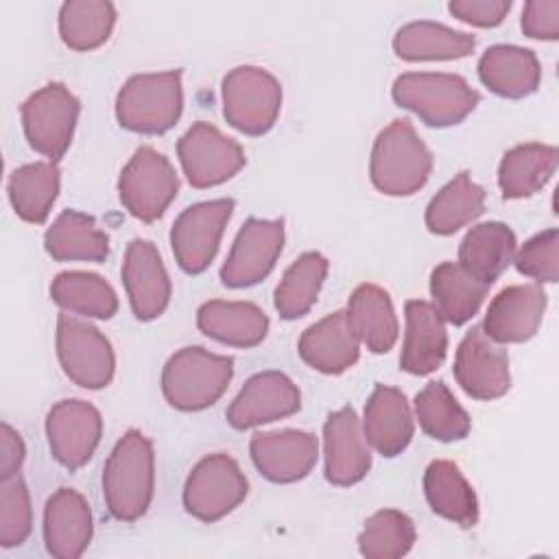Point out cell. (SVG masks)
I'll return each instance as SVG.
<instances>
[{"instance_id": "6da1fadb", "label": "cell", "mask_w": 559, "mask_h": 559, "mask_svg": "<svg viewBox=\"0 0 559 559\" xmlns=\"http://www.w3.org/2000/svg\"><path fill=\"white\" fill-rule=\"evenodd\" d=\"M155 456L140 430H127L114 445L103 469V496L109 513L120 522L142 518L153 500Z\"/></svg>"}, {"instance_id": "7a4b0ae2", "label": "cell", "mask_w": 559, "mask_h": 559, "mask_svg": "<svg viewBox=\"0 0 559 559\" xmlns=\"http://www.w3.org/2000/svg\"><path fill=\"white\" fill-rule=\"evenodd\" d=\"M432 155L411 120H393L373 142L369 175L373 186L391 197L417 192L430 177Z\"/></svg>"}, {"instance_id": "3957f363", "label": "cell", "mask_w": 559, "mask_h": 559, "mask_svg": "<svg viewBox=\"0 0 559 559\" xmlns=\"http://www.w3.org/2000/svg\"><path fill=\"white\" fill-rule=\"evenodd\" d=\"M231 376V358L203 347H183L164 365L162 391L173 408L203 411L225 393Z\"/></svg>"}, {"instance_id": "277c9868", "label": "cell", "mask_w": 559, "mask_h": 559, "mask_svg": "<svg viewBox=\"0 0 559 559\" xmlns=\"http://www.w3.org/2000/svg\"><path fill=\"white\" fill-rule=\"evenodd\" d=\"M393 100L415 111L430 127H450L461 122L480 100L478 92L459 74L408 72L395 79Z\"/></svg>"}, {"instance_id": "5b68a950", "label": "cell", "mask_w": 559, "mask_h": 559, "mask_svg": "<svg viewBox=\"0 0 559 559\" xmlns=\"http://www.w3.org/2000/svg\"><path fill=\"white\" fill-rule=\"evenodd\" d=\"M181 72H155L131 76L116 98L120 127L135 133H164L181 116Z\"/></svg>"}, {"instance_id": "8992f818", "label": "cell", "mask_w": 559, "mask_h": 559, "mask_svg": "<svg viewBox=\"0 0 559 559\" xmlns=\"http://www.w3.org/2000/svg\"><path fill=\"white\" fill-rule=\"evenodd\" d=\"M221 96L225 120L247 135L266 133L280 116L282 87L264 68L238 66L229 70L223 79Z\"/></svg>"}, {"instance_id": "52a82bcc", "label": "cell", "mask_w": 559, "mask_h": 559, "mask_svg": "<svg viewBox=\"0 0 559 559\" xmlns=\"http://www.w3.org/2000/svg\"><path fill=\"white\" fill-rule=\"evenodd\" d=\"M179 177L173 164L151 146H140L118 179V194L131 216L151 223L173 203Z\"/></svg>"}, {"instance_id": "ba28073f", "label": "cell", "mask_w": 559, "mask_h": 559, "mask_svg": "<svg viewBox=\"0 0 559 559\" xmlns=\"http://www.w3.org/2000/svg\"><path fill=\"white\" fill-rule=\"evenodd\" d=\"M79 100L61 83H48L22 105V124L31 148L57 162L68 151L79 118Z\"/></svg>"}, {"instance_id": "9c48e42d", "label": "cell", "mask_w": 559, "mask_h": 559, "mask_svg": "<svg viewBox=\"0 0 559 559\" xmlns=\"http://www.w3.org/2000/svg\"><path fill=\"white\" fill-rule=\"evenodd\" d=\"M249 483L238 463L223 454L201 459L183 487V507L201 522H216L231 513L247 496Z\"/></svg>"}, {"instance_id": "30bf717a", "label": "cell", "mask_w": 559, "mask_h": 559, "mask_svg": "<svg viewBox=\"0 0 559 559\" xmlns=\"http://www.w3.org/2000/svg\"><path fill=\"white\" fill-rule=\"evenodd\" d=\"M57 356L66 376L83 389H103L114 378V349L109 341L90 323L59 314Z\"/></svg>"}, {"instance_id": "8fae6325", "label": "cell", "mask_w": 559, "mask_h": 559, "mask_svg": "<svg viewBox=\"0 0 559 559\" xmlns=\"http://www.w3.org/2000/svg\"><path fill=\"white\" fill-rule=\"evenodd\" d=\"M231 212V199H214L190 205L177 216L170 229V247L186 273L197 275L210 266Z\"/></svg>"}, {"instance_id": "7c38bea8", "label": "cell", "mask_w": 559, "mask_h": 559, "mask_svg": "<svg viewBox=\"0 0 559 559\" xmlns=\"http://www.w3.org/2000/svg\"><path fill=\"white\" fill-rule=\"evenodd\" d=\"M181 168L194 188H212L231 179L245 166L238 142L207 122H194L177 142Z\"/></svg>"}, {"instance_id": "4fadbf2b", "label": "cell", "mask_w": 559, "mask_h": 559, "mask_svg": "<svg viewBox=\"0 0 559 559\" xmlns=\"http://www.w3.org/2000/svg\"><path fill=\"white\" fill-rule=\"evenodd\" d=\"M284 245V223L277 221H264V218H249L234 245L231 251L221 269V280L229 288H245L262 282L271 269L275 266V260L282 253Z\"/></svg>"}, {"instance_id": "5bb4252c", "label": "cell", "mask_w": 559, "mask_h": 559, "mask_svg": "<svg viewBox=\"0 0 559 559\" xmlns=\"http://www.w3.org/2000/svg\"><path fill=\"white\" fill-rule=\"evenodd\" d=\"M454 378L474 400H496L509 391V356L485 334L483 325L472 328L459 343Z\"/></svg>"}, {"instance_id": "9a60e30c", "label": "cell", "mask_w": 559, "mask_h": 559, "mask_svg": "<svg viewBox=\"0 0 559 559\" xmlns=\"http://www.w3.org/2000/svg\"><path fill=\"white\" fill-rule=\"evenodd\" d=\"M103 432L100 413L83 400H61L46 417V437L52 456L68 469L85 465Z\"/></svg>"}, {"instance_id": "2e32d148", "label": "cell", "mask_w": 559, "mask_h": 559, "mask_svg": "<svg viewBox=\"0 0 559 559\" xmlns=\"http://www.w3.org/2000/svg\"><path fill=\"white\" fill-rule=\"evenodd\" d=\"M297 384L282 371H262L245 382L227 408V421L236 430H247L266 421L288 417L299 411Z\"/></svg>"}, {"instance_id": "e0dca14e", "label": "cell", "mask_w": 559, "mask_h": 559, "mask_svg": "<svg viewBox=\"0 0 559 559\" xmlns=\"http://www.w3.org/2000/svg\"><path fill=\"white\" fill-rule=\"evenodd\" d=\"M258 472L273 483H295L310 474L319 456V441L312 432L277 430L258 432L249 443Z\"/></svg>"}, {"instance_id": "ac0fdd59", "label": "cell", "mask_w": 559, "mask_h": 559, "mask_svg": "<svg viewBox=\"0 0 559 559\" xmlns=\"http://www.w3.org/2000/svg\"><path fill=\"white\" fill-rule=\"evenodd\" d=\"M122 282L133 314L140 321L157 319L170 301V280L159 251L148 240H131L124 251Z\"/></svg>"}, {"instance_id": "d6986e66", "label": "cell", "mask_w": 559, "mask_h": 559, "mask_svg": "<svg viewBox=\"0 0 559 559\" xmlns=\"http://www.w3.org/2000/svg\"><path fill=\"white\" fill-rule=\"evenodd\" d=\"M325 478L332 485H354L362 480L371 467V452L358 415L352 406L334 411L323 426Z\"/></svg>"}, {"instance_id": "ffe728a7", "label": "cell", "mask_w": 559, "mask_h": 559, "mask_svg": "<svg viewBox=\"0 0 559 559\" xmlns=\"http://www.w3.org/2000/svg\"><path fill=\"white\" fill-rule=\"evenodd\" d=\"M546 310V293L539 284H515L500 290L487 308L483 330L496 343L528 341Z\"/></svg>"}, {"instance_id": "44dd1931", "label": "cell", "mask_w": 559, "mask_h": 559, "mask_svg": "<svg viewBox=\"0 0 559 559\" xmlns=\"http://www.w3.org/2000/svg\"><path fill=\"white\" fill-rule=\"evenodd\" d=\"M92 539V511L87 500L68 487L55 491L44 509V542L52 557L76 559Z\"/></svg>"}, {"instance_id": "7402d4cb", "label": "cell", "mask_w": 559, "mask_h": 559, "mask_svg": "<svg viewBox=\"0 0 559 559\" xmlns=\"http://www.w3.org/2000/svg\"><path fill=\"white\" fill-rule=\"evenodd\" d=\"M360 354V341L347 319V312L336 310L310 325L299 338V356L306 365L321 373H343L354 367Z\"/></svg>"}, {"instance_id": "603a6c76", "label": "cell", "mask_w": 559, "mask_h": 559, "mask_svg": "<svg viewBox=\"0 0 559 559\" xmlns=\"http://www.w3.org/2000/svg\"><path fill=\"white\" fill-rule=\"evenodd\" d=\"M406 334L400 365L413 376L432 373L441 367L448 349V334L437 308L421 299H411L404 306Z\"/></svg>"}, {"instance_id": "cb8c5ba5", "label": "cell", "mask_w": 559, "mask_h": 559, "mask_svg": "<svg viewBox=\"0 0 559 559\" xmlns=\"http://www.w3.org/2000/svg\"><path fill=\"white\" fill-rule=\"evenodd\" d=\"M362 432L382 456H395L406 450L413 439V417L404 393L378 384L365 406Z\"/></svg>"}, {"instance_id": "d4e9b609", "label": "cell", "mask_w": 559, "mask_h": 559, "mask_svg": "<svg viewBox=\"0 0 559 559\" xmlns=\"http://www.w3.org/2000/svg\"><path fill=\"white\" fill-rule=\"evenodd\" d=\"M478 76L485 87L502 98H524L537 90L542 70L533 50L498 44L483 52Z\"/></svg>"}, {"instance_id": "484cf974", "label": "cell", "mask_w": 559, "mask_h": 559, "mask_svg": "<svg viewBox=\"0 0 559 559\" xmlns=\"http://www.w3.org/2000/svg\"><path fill=\"white\" fill-rule=\"evenodd\" d=\"M199 330L225 345L255 347L269 330L266 314L249 301H205L197 312Z\"/></svg>"}, {"instance_id": "4316f807", "label": "cell", "mask_w": 559, "mask_h": 559, "mask_svg": "<svg viewBox=\"0 0 559 559\" xmlns=\"http://www.w3.org/2000/svg\"><path fill=\"white\" fill-rule=\"evenodd\" d=\"M515 255V234L509 225L491 221L472 227L459 247V264L478 282L493 284Z\"/></svg>"}, {"instance_id": "83f0119b", "label": "cell", "mask_w": 559, "mask_h": 559, "mask_svg": "<svg viewBox=\"0 0 559 559\" xmlns=\"http://www.w3.org/2000/svg\"><path fill=\"white\" fill-rule=\"evenodd\" d=\"M424 493L430 504V509L463 526L472 528L478 522V500L467 483V478L461 474L459 465L452 461H432L424 472Z\"/></svg>"}, {"instance_id": "f1b7e54d", "label": "cell", "mask_w": 559, "mask_h": 559, "mask_svg": "<svg viewBox=\"0 0 559 559\" xmlns=\"http://www.w3.org/2000/svg\"><path fill=\"white\" fill-rule=\"evenodd\" d=\"M347 319L358 336L373 354L389 352L397 341V317L391 297L376 284H360L347 306Z\"/></svg>"}, {"instance_id": "f546056e", "label": "cell", "mask_w": 559, "mask_h": 559, "mask_svg": "<svg viewBox=\"0 0 559 559\" xmlns=\"http://www.w3.org/2000/svg\"><path fill=\"white\" fill-rule=\"evenodd\" d=\"M44 245L59 262H103L109 255L107 234L96 227L92 216L76 210H66L57 216L44 236Z\"/></svg>"}, {"instance_id": "4dcf8cb0", "label": "cell", "mask_w": 559, "mask_h": 559, "mask_svg": "<svg viewBox=\"0 0 559 559\" xmlns=\"http://www.w3.org/2000/svg\"><path fill=\"white\" fill-rule=\"evenodd\" d=\"M557 168V148L528 142L504 153L498 168V183L504 199H524L546 186Z\"/></svg>"}, {"instance_id": "1f68e13d", "label": "cell", "mask_w": 559, "mask_h": 559, "mask_svg": "<svg viewBox=\"0 0 559 559\" xmlns=\"http://www.w3.org/2000/svg\"><path fill=\"white\" fill-rule=\"evenodd\" d=\"M476 46V39L467 33L448 28L437 22H411L402 26L393 37V50L406 61H435V59H461Z\"/></svg>"}, {"instance_id": "d6a6232c", "label": "cell", "mask_w": 559, "mask_h": 559, "mask_svg": "<svg viewBox=\"0 0 559 559\" xmlns=\"http://www.w3.org/2000/svg\"><path fill=\"white\" fill-rule=\"evenodd\" d=\"M487 288V284L472 277L459 262H441L430 273L435 308L452 325H463L478 312Z\"/></svg>"}, {"instance_id": "836d02e7", "label": "cell", "mask_w": 559, "mask_h": 559, "mask_svg": "<svg viewBox=\"0 0 559 559\" xmlns=\"http://www.w3.org/2000/svg\"><path fill=\"white\" fill-rule=\"evenodd\" d=\"M485 210V190L469 179V173H459L448 181L426 207V227L432 234L448 236L478 218Z\"/></svg>"}, {"instance_id": "e575fe53", "label": "cell", "mask_w": 559, "mask_h": 559, "mask_svg": "<svg viewBox=\"0 0 559 559\" xmlns=\"http://www.w3.org/2000/svg\"><path fill=\"white\" fill-rule=\"evenodd\" d=\"M59 192V170L52 162L20 166L9 177V199L26 223H44Z\"/></svg>"}, {"instance_id": "d590c367", "label": "cell", "mask_w": 559, "mask_h": 559, "mask_svg": "<svg viewBox=\"0 0 559 559\" xmlns=\"http://www.w3.org/2000/svg\"><path fill=\"white\" fill-rule=\"evenodd\" d=\"M50 297L63 310L96 319H109L118 310L114 288L100 275L83 271L59 273L50 284Z\"/></svg>"}, {"instance_id": "8d00e7d4", "label": "cell", "mask_w": 559, "mask_h": 559, "mask_svg": "<svg viewBox=\"0 0 559 559\" xmlns=\"http://www.w3.org/2000/svg\"><path fill=\"white\" fill-rule=\"evenodd\" d=\"M116 24V9L105 0H70L59 9V35L72 50H92L105 44Z\"/></svg>"}, {"instance_id": "74e56055", "label": "cell", "mask_w": 559, "mask_h": 559, "mask_svg": "<svg viewBox=\"0 0 559 559\" xmlns=\"http://www.w3.org/2000/svg\"><path fill=\"white\" fill-rule=\"evenodd\" d=\"M328 275V260L317 253L308 251L301 253L284 273L275 288V308L284 319H299L304 317L323 286Z\"/></svg>"}, {"instance_id": "f35d334b", "label": "cell", "mask_w": 559, "mask_h": 559, "mask_svg": "<svg viewBox=\"0 0 559 559\" xmlns=\"http://www.w3.org/2000/svg\"><path fill=\"white\" fill-rule=\"evenodd\" d=\"M415 413L421 430L432 439L459 441L469 432V415L439 380L415 395Z\"/></svg>"}, {"instance_id": "ab89813d", "label": "cell", "mask_w": 559, "mask_h": 559, "mask_svg": "<svg viewBox=\"0 0 559 559\" xmlns=\"http://www.w3.org/2000/svg\"><path fill=\"white\" fill-rule=\"evenodd\" d=\"M415 544L413 520L395 509L376 511L358 535V550L367 559H397Z\"/></svg>"}, {"instance_id": "60d3db41", "label": "cell", "mask_w": 559, "mask_h": 559, "mask_svg": "<svg viewBox=\"0 0 559 559\" xmlns=\"http://www.w3.org/2000/svg\"><path fill=\"white\" fill-rule=\"evenodd\" d=\"M33 513L26 483L20 474L2 478L0 487V544L20 546L31 535Z\"/></svg>"}, {"instance_id": "b9f144b4", "label": "cell", "mask_w": 559, "mask_h": 559, "mask_svg": "<svg viewBox=\"0 0 559 559\" xmlns=\"http://www.w3.org/2000/svg\"><path fill=\"white\" fill-rule=\"evenodd\" d=\"M559 231L546 229L531 240L515 255V269L537 282H557L559 273Z\"/></svg>"}, {"instance_id": "7bdbcfd3", "label": "cell", "mask_w": 559, "mask_h": 559, "mask_svg": "<svg viewBox=\"0 0 559 559\" xmlns=\"http://www.w3.org/2000/svg\"><path fill=\"white\" fill-rule=\"evenodd\" d=\"M522 31L535 39L559 37V0H533L524 4Z\"/></svg>"}, {"instance_id": "ee69618b", "label": "cell", "mask_w": 559, "mask_h": 559, "mask_svg": "<svg viewBox=\"0 0 559 559\" xmlns=\"http://www.w3.org/2000/svg\"><path fill=\"white\" fill-rule=\"evenodd\" d=\"M450 13L474 26H498L511 9L509 0H452Z\"/></svg>"}, {"instance_id": "f6af8a7d", "label": "cell", "mask_w": 559, "mask_h": 559, "mask_svg": "<svg viewBox=\"0 0 559 559\" xmlns=\"http://www.w3.org/2000/svg\"><path fill=\"white\" fill-rule=\"evenodd\" d=\"M22 461H24L22 437L9 424H2V428H0V478H9V476L17 474Z\"/></svg>"}]
</instances>
